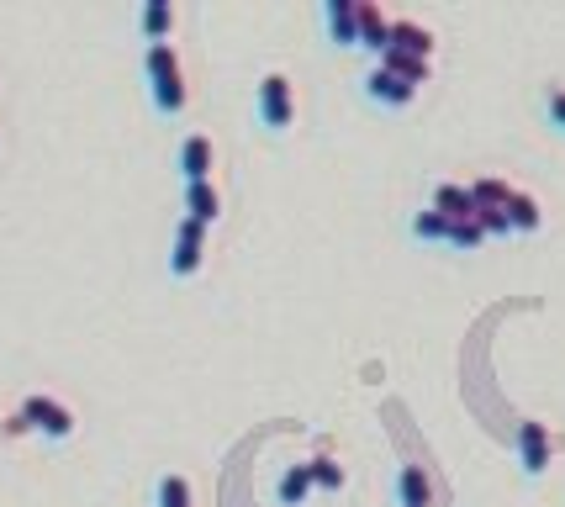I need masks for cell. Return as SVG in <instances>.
Returning <instances> with one entry per match:
<instances>
[{
    "instance_id": "1",
    "label": "cell",
    "mask_w": 565,
    "mask_h": 507,
    "mask_svg": "<svg viewBox=\"0 0 565 507\" xmlns=\"http://www.w3.org/2000/svg\"><path fill=\"white\" fill-rule=\"evenodd\" d=\"M143 69H148V96H154L159 117H180L191 90H185V69H180V48L175 43H148L143 48Z\"/></svg>"
},
{
    "instance_id": "2",
    "label": "cell",
    "mask_w": 565,
    "mask_h": 507,
    "mask_svg": "<svg viewBox=\"0 0 565 507\" xmlns=\"http://www.w3.org/2000/svg\"><path fill=\"white\" fill-rule=\"evenodd\" d=\"M254 106H259V122H265V133H291L296 122V90H291V74L280 69H265L259 74V90H254Z\"/></svg>"
},
{
    "instance_id": "3",
    "label": "cell",
    "mask_w": 565,
    "mask_h": 507,
    "mask_svg": "<svg viewBox=\"0 0 565 507\" xmlns=\"http://www.w3.org/2000/svg\"><path fill=\"white\" fill-rule=\"evenodd\" d=\"M22 418H27V428H37V434L53 439V444H64L74 434V412L59 397H48V391H32V397L22 402Z\"/></svg>"
},
{
    "instance_id": "4",
    "label": "cell",
    "mask_w": 565,
    "mask_h": 507,
    "mask_svg": "<svg viewBox=\"0 0 565 507\" xmlns=\"http://www.w3.org/2000/svg\"><path fill=\"white\" fill-rule=\"evenodd\" d=\"M201 254H206V228L196 217H180L175 222V243H169V275L191 280L201 270Z\"/></svg>"
},
{
    "instance_id": "5",
    "label": "cell",
    "mask_w": 565,
    "mask_h": 507,
    "mask_svg": "<svg viewBox=\"0 0 565 507\" xmlns=\"http://www.w3.org/2000/svg\"><path fill=\"white\" fill-rule=\"evenodd\" d=\"M550 455H555L550 423L523 418V423H518V465H523L529 476H544V471H550Z\"/></svg>"
},
{
    "instance_id": "6",
    "label": "cell",
    "mask_w": 565,
    "mask_h": 507,
    "mask_svg": "<svg viewBox=\"0 0 565 507\" xmlns=\"http://www.w3.org/2000/svg\"><path fill=\"white\" fill-rule=\"evenodd\" d=\"M391 16H397V11L375 6V0H354V22H360V48L375 53V64H381V59H386V48H391Z\"/></svg>"
},
{
    "instance_id": "7",
    "label": "cell",
    "mask_w": 565,
    "mask_h": 507,
    "mask_svg": "<svg viewBox=\"0 0 565 507\" xmlns=\"http://www.w3.org/2000/svg\"><path fill=\"white\" fill-rule=\"evenodd\" d=\"M212 164H217V148L206 133H185L180 148H175V169H180V180L185 185H196V180H212Z\"/></svg>"
},
{
    "instance_id": "8",
    "label": "cell",
    "mask_w": 565,
    "mask_h": 507,
    "mask_svg": "<svg viewBox=\"0 0 565 507\" xmlns=\"http://www.w3.org/2000/svg\"><path fill=\"white\" fill-rule=\"evenodd\" d=\"M360 85H365V101H370V106H386V111H402V106L418 101V85H407V80H397V74H386L381 64H375Z\"/></svg>"
},
{
    "instance_id": "9",
    "label": "cell",
    "mask_w": 565,
    "mask_h": 507,
    "mask_svg": "<svg viewBox=\"0 0 565 507\" xmlns=\"http://www.w3.org/2000/svg\"><path fill=\"white\" fill-rule=\"evenodd\" d=\"M323 27L333 48H360V22H354V0H323Z\"/></svg>"
},
{
    "instance_id": "10",
    "label": "cell",
    "mask_w": 565,
    "mask_h": 507,
    "mask_svg": "<svg viewBox=\"0 0 565 507\" xmlns=\"http://www.w3.org/2000/svg\"><path fill=\"white\" fill-rule=\"evenodd\" d=\"M391 48H402V53H418V59L433 64V32L423 22H412V16H391Z\"/></svg>"
},
{
    "instance_id": "11",
    "label": "cell",
    "mask_w": 565,
    "mask_h": 507,
    "mask_svg": "<svg viewBox=\"0 0 565 507\" xmlns=\"http://www.w3.org/2000/svg\"><path fill=\"white\" fill-rule=\"evenodd\" d=\"M185 217H196L201 228H212V222L222 217V191L212 180H196V185H185Z\"/></svg>"
},
{
    "instance_id": "12",
    "label": "cell",
    "mask_w": 565,
    "mask_h": 507,
    "mask_svg": "<svg viewBox=\"0 0 565 507\" xmlns=\"http://www.w3.org/2000/svg\"><path fill=\"white\" fill-rule=\"evenodd\" d=\"M397 502L402 507H428L433 502V481H428V471L423 465H397Z\"/></svg>"
},
{
    "instance_id": "13",
    "label": "cell",
    "mask_w": 565,
    "mask_h": 507,
    "mask_svg": "<svg viewBox=\"0 0 565 507\" xmlns=\"http://www.w3.org/2000/svg\"><path fill=\"white\" fill-rule=\"evenodd\" d=\"M138 32L148 43H169V32H175V6L169 0H143L138 6Z\"/></svg>"
},
{
    "instance_id": "14",
    "label": "cell",
    "mask_w": 565,
    "mask_h": 507,
    "mask_svg": "<svg viewBox=\"0 0 565 507\" xmlns=\"http://www.w3.org/2000/svg\"><path fill=\"white\" fill-rule=\"evenodd\" d=\"M428 206H439V212L449 217V222H460V217H476V201H470V185H460V180H439L433 185V201Z\"/></svg>"
},
{
    "instance_id": "15",
    "label": "cell",
    "mask_w": 565,
    "mask_h": 507,
    "mask_svg": "<svg viewBox=\"0 0 565 507\" xmlns=\"http://www.w3.org/2000/svg\"><path fill=\"white\" fill-rule=\"evenodd\" d=\"M381 69H386V74H397V80H407V85H418V90L433 80V64L418 59V53H402V48H386Z\"/></svg>"
},
{
    "instance_id": "16",
    "label": "cell",
    "mask_w": 565,
    "mask_h": 507,
    "mask_svg": "<svg viewBox=\"0 0 565 507\" xmlns=\"http://www.w3.org/2000/svg\"><path fill=\"white\" fill-rule=\"evenodd\" d=\"M307 492H312V465H286V471L275 476V502L280 507L307 502Z\"/></svg>"
},
{
    "instance_id": "17",
    "label": "cell",
    "mask_w": 565,
    "mask_h": 507,
    "mask_svg": "<svg viewBox=\"0 0 565 507\" xmlns=\"http://www.w3.org/2000/svg\"><path fill=\"white\" fill-rule=\"evenodd\" d=\"M507 222H513V233H539L544 228V206L529 191H513V201H507Z\"/></svg>"
},
{
    "instance_id": "18",
    "label": "cell",
    "mask_w": 565,
    "mask_h": 507,
    "mask_svg": "<svg viewBox=\"0 0 565 507\" xmlns=\"http://www.w3.org/2000/svg\"><path fill=\"white\" fill-rule=\"evenodd\" d=\"M518 185H507L497 175H481V180H470V201H476V212H486V206H507L513 201Z\"/></svg>"
},
{
    "instance_id": "19",
    "label": "cell",
    "mask_w": 565,
    "mask_h": 507,
    "mask_svg": "<svg viewBox=\"0 0 565 507\" xmlns=\"http://www.w3.org/2000/svg\"><path fill=\"white\" fill-rule=\"evenodd\" d=\"M412 238L418 243H444L449 238V217L439 206H423V212H412Z\"/></svg>"
},
{
    "instance_id": "20",
    "label": "cell",
    "mask_w": 565,
    "mask_h": 507,
    "mask_svg": "<svg viewBox=\"0 0 565 507\" xmlns=\"http://www.w3.org/2000/svg\"><path fill=\"white\" fill-rule=\"evenodd\" d=\"M154 507H191V481L180 471H164L154 486Z\"/></svg>"
},
{
    "instance_id": "21",
    "label": "cell",
    "mask_w": 565,
    "mask_h": 507,
    "mask_svg": "<svg viewBox=\"0 0 565 507\" xmlns=\"http://www.w3.org/2000/svg\"><path fill=\"white\" fill-rule=\"evenodd\" d=\"M307 465H312V486H323V492H338V486L349 481V471H344V465H338V460L328 455V449H323L317 460H307Z\"/></svg>"
},
{
    "instance_id": "22",
    "label": "cell",
    "mask_w": 565,
    "mask_h": 507,
    "mask_svg": "<svg viewBox=\"0 0 565 507\" xmlns=\"http://www.w3.org/2000/svg\"><path fill=\"white\" fill-rule=\"evenodd\" d=\"M444 243H449V249H465V254H470V249H481V243H486V228H481L476 217H460V222H449V238H444Z\"/></svg>"
},
{
    "instance_id": "23",
    "label": "cell",
    "mask_w": 565,
    "mask_h": 507,
    "mask_svg": "<svg viewBox=\"0 0 565 507\" xmlns=\"http://www.w3.org/2000/svg\"><path fill=\"white\" fill-rule=\"evenodd\" d=\"M544 117H550L555 127H560V133H565V85H544Z\"/></svg>"
},
{
    "instance_id": "24",
    "label": "cell",
    "mask_w": 565,
    "mask_h": 507,
    "mask_svg": "<svg viewBox=\"0 0 565 507\" xmlns=\"http://www.w3.org/2000/svg\"><path fill=\"white\" fill-rule=\"evenodd\" d=\"M476 222L486 228V238H502V233H513V222H507V206H486V212H476Z\"/></svg>"
}]
</instances>
